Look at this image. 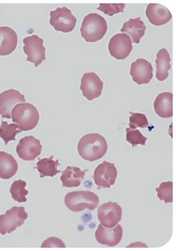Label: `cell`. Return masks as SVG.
<instances>
[{"mask_svg":"<svg viewBox=\"0 0 176 251\" xmlns=\"http://www.w3.org/2000/svg\"><path fill=\"white\" fill-rule=\"evenodd\" d=\"M77 151L79 156L85 161H97L104 157L107 152V142L99 133H88L80 139Z\"/></svg>","mask_w":176,"mask_h":251,"instance_id":"6da1fadb","label":"cell"},{"mask_svg":"<svg viewBox=\"0 0 176 251\" xmlns=\"http://www.w3.org/2000/svg\"><path fill=\"white\" fill-rule=\"evenodd\" d=\"M12 122L22 131L35 129L40 122V113L34 105L30 103H20L12 110Z\"/></svg>","mask_w":176,"mask_h":251,"instance_id":"7a4b0ae2","label":"cell"},{"mask_svg":"<svg viewBox=\"0 0 176 251\" xmlns=\"http://www.w3.org/2000/svg\"><path fill=\"white\" fill-rule=\"evenodd\" d=\"M107 30L105 19L99 14L91 13L83 19L80 31L85 42L94 43L102 40Z\"/></svg>","mask_w":176,"mask_h":251,"instance_id":"3957f363","label":"cell"},{"mask_svg":"<svg viewBox=\"0 0 176 251\" xmlns=\"http://www.w3.org/2000/svg\"><path fill=\"white\" fill-rule=\"evenodd\" d=\"M99 196L88 190L69 192L65 197V205L74 213L85 209L94 211L99 206Z\"/></svg>","mask_w":176,"mask_h":251,"instance_id":"277c9868","label":"cell"},{"mask_svg":"<svg viewBox=\"0 0 176 251\" xmlns=\"http://www.w3.org/2000/svg\"><path fill=\"white\" fill-rule=\"evenodd\" d=\"M28 218V213L23 206H13L5 214L0 215V234H11L22 226Z\"/></svg>","mask_w":176,"mask_h":251,"instance_id":"5b68a950","label":"cell"},{"mask_svg":"<svg viewBox=\"0 0 176 251\" xmlns=\"http://www.w3.org/2000/svg\"><path fill=\"white\" fill-rule=\"evenodd\" d=\"M50 24L57 31L70 33L74 31L77 24V19L67 7H61L50 13Z\"/></svg>","mask_w":176,"mask_h":251,"instance_id":"8992f818","label":"cell"},{"mask_svg":"<svg viewBox=\"0 0 176 251\" xmlns=\"http://www.w3.org/2000/svg\"><path fill=\"white\" fill-rule=\"evenodd\" d=\"M23 43L25 44L23 50L27 56L26 61L31 62L34 64L35 67H38L46 58L44 40L36 35H33L25 37Z\"/></svg>","mask_w":176,"mask_h":251,"instance_id":"52a82bcc","label":"cell"},{"mask_svg":"<svg viewBox=\"0 0 176 251\" xmlns=\"http://www.w3.org/2000/svg\"><path fill=\"white\" fill-rule=\"evenodd\" d=\"M122 206L117 202H108L101 204L98 209V219L105 227H115L122 221Z\"/></svg>","mask_w":176,"mask_h":251,"instance_id":"ba28073f","label":"cell"},{"mask_svg":"<svg viewBox=\"0 0 176 251\" xmlns=\"http://www.w3.org/2000/svg\"><path fill=\"white\" fill-rule=\"evenodd\" d=\"M118 171L115 164L104 161L100 164L94 173V180L99 189L110 188L116 181Z\"/></svg>","mask_w":176,"mask_h":251,"instance_id":"9c48e42d","label":"cell"},{"mask_svg":"<svg viewBox=\"0 0 176 251\" xmlns=\"http://www.w3.org/2000/svg\"><path fill=\"white\" fill-rule=\"evenodd\" d=\"M104 83L96 73H85L81 80L80 90L89 101L97 99L102 93Z\"/></svg>","mask_w":176,"mask_h":251,"instance_id":"30bf717a","label":"cell"},{"mask_svg":"<svg viewBox=\"0 0 176 251\" xmlns=\"http://www.w3.org/2000/svg\"><path fill=\"white\" fill-rule=\"evenodd\" d=\"M133 50L132 42L129 35L119 33L112 37L108 44L110 54L117 60H125Z\"/></svg>","mask_w":176,"mask_h":251,"instance_id":"8fae6325","label":"cell"},{"mask_svg":"<svg viewBox=\"0 0 176 251\" xmlns=\"http://www.w3.org/2000/svg\"><path fill=\"white\" fill-rule=\"evenodd\" d=\"M17 155L25 161H34L41 154L42 145L34 136H25L21 139L17 147Z\"/></svg>","mask_w":176,"mask_h":251,"instance_id":"7c38bea8","label":"cell"},{"mask_svg":"<svg viewBox=\"0 0 176 251\" xmlns=\"http://www.w3.org/2000/svg\"><path fill=\"white\" fill-rule=\"evenodd\" d=\"M130 75L137 84H148L153 77V67L148 60L138 58L131 64Z\"/></svg>","mask_w":176,"mask_h":251,"instance_id":"4fadbf2b","label":"cell"},{"mask_svg":"<svg viewBox=\"0 0 176 251\" xmlns=\"http://www.w3.org/2000/svg\"><path fill=\"white\" fill-rule=\"evenodd\" d=\"M124 231L122 226L117 224L116 227H108L100 224L95 232V237L98 243L102 245L113 247L118 245L122 241Z\"/></svg>","mask_w":176,"mask_h":251,"instance_id":"5bb4252c","label":"cell"},{"mask_svg":"<svg viewBox=\"0 0 176 251\" xmlns=\"http://www.w3.org/2000/svg\"><path fill=\"white\" fill-rule=\"evenodd\" d=\"M26 102L25 96L19 91L8 90L0 94V115L2 118H11L12 110L18 103Z\"/></svg>","mask_w":176,"mask_h":251,"instance_id":"9a60e30c","label":"cell"},{"mask_svg":"<svg viewBox=\"0 0 176 251\" xmlns=\"http://www.w3.org/2000/svg\"><path fill=\"white\" fill-rule=\"evenodd\" d=\"M146 15L151 24L154 26L164 25L172 19V14L168 8L159 3H149Z\"/></svg>","mask_w":176,"mask_h":251,"instance_id":"2e32d148","label":"cell"},{"mask_svg":"<svg viewBox=\"0 0 176 251\" xmlns=\"http://www.w3.org/2000/svg\"><path fill=\"white\" fill-rule=\"evenodd\" d=\"M18 44L16 31L9 26H0V56L11 54Z\"/></svg>","mask_w":176,"mask_h":251,"instance_id":"e0dca14e","label":"cell"},{"mask_svg":"<svg viewBox=\"0 0 176 251\" xmlns=\"http://www.w3.org/2000/svg\"><path fill=\"white\" fill-rule=\"evenodd\" d=\"M154 109L156 115L161 118L173 117V94L171 92L159 94L154 100Z\"/></svg>","mask_w":176,"mask_h":251,"instance_id":"ac0fdd59","label":"cell"},{"mask_svg":"<svg viewBox=\"0 0 176 251\" xmlns=\"http://www.w3.org/2000/svg\"><path fill=\"white\" fill-rule=\"evenodd\" d=\"M147 26L141 18L131 19L124 24L122 28V33H127L131 37V42L139 44L140 40L145 34Z\"/></svg>","mask_w":176,"mask_h":251,"instance_id":"d6986e66","label":"cell"},{"mask_svg":"<svg viewBox=\"0 0 176 251\" xmlns=\"http://www.w3.org/2000/svg\"><path fill=\"white\" fill-rule=\"evenodd\" d=\"M88 170L82 171L79 167L69 166L62 173L60 180L64 188H77L81 185Z\"/></svg>","mask_w":176,"mask_h":251,"instance_id":"ffe728a7","label":"cell"},{"mask_svg":"<svg viewBox=\"0 0 176 251\" xmlns=\"http://www.w3.org/2000/svg\"><path fill=\"white\" fill-rule=\"evenodd\" d=\"M17 161L11 154L3 151H0V178L10 179L17 174Z\"/></svg>","mask_w":176,"mask_h":251,"instance_id":"44dd1931","label":"cell"},{"mask_svg":"<svg viewBox=\"0 0 176 251\" xmlns=\"http://www.w3.org/2000/svg\"><path fill=\"white\" fill-rule=\"evenodd\" d=\"M156 79L163 81L168 79L169 71L172 68L170 53L165 48L160 50L156 54Z\"/></svg>","mask_w":176,"mask_h":251,"instance_id":"7402d4cb","label":"cell"},{"mask_svg":"<svg viewBox=\"0 0 176 251\" xmlns=\"http://www.w3.org/2000/svg\"><path fill=\"white\" fill-rule=\"evenodd\" d=\"M54 156L50 158H42L36 164L37 170L40 172V177H54L57 174L61 172L58 170V167L60 164L58 160L54 161Z\"/></svg>","mask_w":176,"mask_h":251,"instance_id":"603a6c76","label":"cell"},{"mask_svg":"<svg viewBox=\"0 0 176 251\" xmlns=\"http://www.w3.org/2000/svg\"><path fill=\"white\" fill-rule=\"evenodd\" d=\"M26 186V183L22 179L14 181L10 189L12 199L20 203L26 202V196L28 195V191L25 189Z\"/></svg>","mask_w":176,"mask_h":251,"instance_id":"cb8c5ba5","label":"cell"},{"mask_svg":"<svg viewBox=\"0 0 176 251\" xmlns=\"http://www.w3.org/2000/svg\"><path fill=\"white\" fill-rule=\"evenodd\" d=\"M21 132H22V131L18 128L15 124H8L6 122H1L0 127V138L3 139L5 145H7L9 142L15 140L16 136Z\"/></svg>","mask_w":176,"mask_h":251,"instance_id":"d4e9b609","label":"cell"},{"mask_svg":"<svg viewBox=\"0 0 176 251\" xmlns=\"http://www.w3.org/2000/svg\"><path fill=\"white\" fill-rule=\"evenodd\" d=\"M157 197L160 201H163L165 203H172L173 202V182L166 181L160 184L156 188Z\"/></svg>","mask_w":176,"mask_h":251,"instance_id":"484cf974","label":"cell"},{"mask_svg":"<svg viewBox=\"0 0 176 251\" xmlns=\"http://www.w3.org/2000/svg\"><path fill=\"white\" fill-rule=\"evenodd\" d=\"M126 140L134 148L138 145L145 146L147 143V137L142 134L138 129H132L131 128L126 129Z\"/></svg>","mask_w":176,"mask_h":251,"instance_id":"4316f807","label":"cell"},{"mask_svg":"<svg viewBox=\"0 0 176 251\" xmlns=\"http://www.w3.org/2000/svg\"><path fill=\"white\" fill-rule=\"evenodd\" d=\"M129 117V128L136 129L137 127L146 128L149 126L148 119L145 114L130 113Z\"/></svg>","mask_w":176,"mask_h":251,"instance_id":"83f0119b","label":"cell"},{"mask_svg":"<svg viewBox=\"0 0 176 251\" xmlns=\"http://www.w3.org/2000/svg\"><path fill=\"white\" fill-rule=\"evenodd\" d=\"M126 8L125 3H100L98 10H101L106 15L112 16L124 12Z\"/></svg>","mask_w":176,"mask_h":251,"instance_id":"f1b7e54d","label":"cell"},{"mask_svg":"<svg viewBox=\"0 0 176 251\" xmlns=\"http://www.w3.org/2000/svg\"><path fill=\"white\" fill-rule=\"evenodd\" d=\"M42 248H52V247H57V248H65L66 245L64 242L60 238L56 237H51L48 238L42 243L41 246Z\"/></svg>","mask_w":176,"mask_h":251,"instance_id":"f546056e","label":"cell"}]
</instances>
